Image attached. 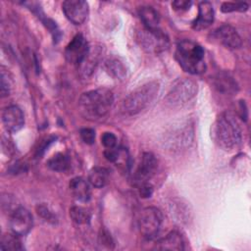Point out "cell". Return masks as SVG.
<instances>
[{
  "mask_svg": "<svg viewBox=\"0 0 251 251\" xmlns=\"http://www.w3.org/2000/svg\"><path fill=\"white\" fill-rule=\"evenodd\" d=\"M113 103V92L107 88H98L82 93L78 100V107L83 117L93 121L105 117Z\"/></svg>",
  "mask_w": 251,
  "mask_h": 251,
  "instance_id": "1",
  "label": "cell"
},
{
  "mask_svg": "<svg viewBox=\"0 0 251 251\" xmlns=\"http://www.w3.org/2000/svg\"><path fill=\"white\" fill-rule=\"evenodd\" d=\"M216 142L225 150H232L241 142V129L236 119L228 112L222 113L214 125Z\"/></svg>",
  "mask_w": 251,
  "mask_h": 251,
  "instance_id": "2",
  "label": "cell"
},
{
  "mask_svg": "<svg viewBox=\"0 0 251 251\" xmlns=\"http://www.w3.org/2000/svg\"><path fill=\"white\" fill-rule=\"evenodd\" d=\"M159 90L157 81L147 82L126 96L121 105L120 112L126 116H133L146 109L155 99Z\"/></svg>",
  "mask_w": 251,
  "mask_h": 251,
  "instance_id": "3",
  "label": "cell"
},
{
  "mask_svg": "<svg viewBox=\"0 0 251 251\" xmlns=\"http://www.w3.org/2000/svg\"><path fill=\"white\" fill-rule=\"evenodd\" d=\"M176 59L179 66L187 73L198 75L206 70L204 49L191 40H181L176 45Z\"/></svg>",
  "mask_w": 251,
  "mask_h": 251,
  "instance_id": "4",
  "label": "cell"
},
{
  "mask_svg": "<svg viewBox=\"0 0 251 251\" xmlns=\"http://www.w3.org/2000/svg\"><path fill=\"white\" fill-rule=\"evenodd\" d=\"M137 223L140 233L145 238L152 239L161 229L163 215L156 207H146L141 210Z\"/></svg>",
  "mask_w": 251,
  "mask_h": 251,
  "instance_id": "5",
  "label": "cell"
},
{
  "mask_svg": "<svg viewBox=\"0 0 251 251\" xmlns=\"http://www.w3.org/2000/svg\"><path fill=\"white\" fill-rule=\"evenodd\" d=\"M198 85L190 78H179L171 87L166 101L173 105H181L190 101L197 93Z\"/></svg>",
  "mask_w": 251,
  "mask_h": 251,
  "instance_id": "6",
  "label": "cell"
},
{
  "mask_svg": "<svg viewBox=\"0 0 251 251\" xmlns=\"http://www.w3.org/2000/svg\"><path fill=\"white\" fill-rule=\"evenodd\" d=\"M137 41L141 48L148 53H160L169 46L168 37L159 28H142L137 32Z\"/></svg>",
  "mask_w": 251,
  "mask_h": 251,
  "instance_id": "7",
  "label": "cell"
},
{
  "mask_svg": "<svg viewBox=\"0 0 251 251\" xmlns=\"http://www.w3.org/2000/svg\"><path fill=\"white\" fill-rule=\"evenodd\" d=\"M157 168L158 162L156 157L150 152L143 153L133 175V183L137 187L143 184H151L150 180L155 176Z\"/></svg>",
  "mask_w": 251,
  "mask_h": 251,
  "instance_id": "8",
  "label": "cell"
},
{
  "mask_svg": "<svg viewBox=\"0 0 251 251\" xmlns=\"http://www.w3.org/2000/svg\"><path fill=\"white\" fill-rule=\"evenodd\" d=\"M89 49L90 46L85 37L82 34H76L66 47V59L69 63L78 67L87 56Z\"/></svg>",
  "mask_w": 251,
  "mask_h": 251,
  "instance_id": "9",
  "label": "cell"
},
{
  "mask_svg": "<svg viewBox=\"0 0 251 251\" xmlns=\"http://www.w3.org/2000/svg\"><path fill=\"white\" fill-rule=\"evenodd\" d=\"M66 18L75 25H81L88 16V4L82 0H67L62 4Z\"/></svg>",
  "mask_w": 251,
  "mask_h": 251,
  "instance_id": "10",
  "label": "cell"
},
{
  "mask_svg": "<svg viewBox=\"0 0 251 251\" xmlns=\"http://www.w3.org/2000/svg\"><path fill=\"white\" fill-rule=\"evenodd\" d=\"M10 216V226L13 232L22 236L30 231L33 221L31 214L26 209L19 207Z\"/></svg>",
  "mask_w": 251,
  "mask_h": 251,
  "instance_id": "11",
  "label": "cell"
},
{
  "mask_svg": "<svg viewBox=\"0 0 251 251\" xmlns=\"http://www.w3.org/2000/svg\"><path fill=\"white\" fill-rule=\"evenodd\" d=\"M2 123L7 131H19L25 125V117L22 110L17 106L6 107L2 111Z\"/></svg>",
  "mask_w": 251,
  "mask_h": 251,
  "instance_id": "12",
  "label": "cell"
},
{
  "mask_svg": "<svg viewBox=\"0 0 251 251\" xmlns=\"http://www.w3.org/2000/svg\"><path fill=\"white\" fill-rule=\"evenodd\" d=\"M215 39L226 47L236 49L242 44L241 37L234 27L228 25H223L218 27L213 33Z\"/></svg>",
  "mask_w": 251,
  "mask_h": 251,
  "instance_id": "13",
  "label": "cell"
},
{
  "mask_svg": "<svg viewBox=\"0 0 251 251\" xmlns=\"http://www.w3.org/2000/svg\"><path fill=\"white\" fill-rule=\"evenodd\" d=\"M214 21V9L210 2L203 1L198 6V17L193 23V28L201 30L207 28Z\"/></svg>",
  "mask_w": 251,
  "mask_h": 251,
  "instance_id": "14",
  "label": "cell"
},
{
  "mask_svg": "<svg viewBox=\"0 0 251 251\" xmlns=\"http://www.w3.org/2000/svg\"><path fill=\"white\" fill-rule=\"evenodd\" d=\"M70 190L75 199L80 202H87L91 197L89 183L82 177H75L70 181Z\"/></svg>",
  "mask_w": 251,
  "mask_h": 251,
  "instance_id": "15",
  "label": "cell"
},
{
  "mask_svg": "<svg viewBox=\"0 0 251 251\" xmlns=\"http://www.w3.org/2000/svg\"><path fill=\"white\" fill-rule=\"evenodd\" d=\"M156 248L162 250H183L184 240L179 232L173 230L157 242Z\"/></svg>",
  "mask_w": 251,
  "mask_h": 251,
  "instance_id": "16",
  "label": "cell"
},
{
  "mask_svg": "<svg viewBox=\"0 0 251 251\" xmlns=\"http://www.w3.org/2000/svg\"><path fill=\"white\" fill-rule=\"evenodd\" d=\"M101 55L102 52L100 47H90L87 56L85 57L83 62L77 67L81 75H83L84 76L90 75L95 70Z\"/></svg>",
  "mask_w": 251,
  "mask_h": 251,
  "instance_id": "17",
  "label": "cell"
},
{
  "mask_svg": "<svg viewBox=\"0 0 251 251\" xmlns=\"http://www.w3.org/2000/svg\"><path fill=\"white\" fill-rule=\"evenodd\" d=\"M214 85L218 91L225 94H233L237 91L236 81L226 73H219L215 76Z\"/></svg>",
  "mask_w": 251,
  "mask_h": 251,
  "instance_id": "18",
  "label": "cell"
},
{
  "mask_svg": "<svg viewBox=\"0 0 251 251\" xmlns=\"http://www.w3.org/2000/svg\"><path fill=\"white\" fill-rule=\"evenodd\" d=\"M138 15L144 24V27L149 29H158L160 17L157 11L150 6H143L139 9Z\"/></svg>",
  "mask_w": 251,
  "mask_h": 251,
  "instance_id": "19",
  "label": "cell"
},
{
  "mask_svg": "<svg viewBox=\"0 0 251 251\" xmlns=\"http://www.w3.org/2000/svg\"><path fill=\"white\" fill-rule=\"evenodd\" d=\"M105 68L108 74L116 79H124L126 76V64L120 59L116 57L109 58L105 62Z\"/></svg>",
  "mask_w": 251,
  "mask_h": 251,
  "instance_id": "20",
  "label": "cell"
},
{
  "mask_svg": "<svg viewBox=\"0 0 251 251\" xmlns=\"http://www.w3.org/2000/svg\"><path fill=\"white\" fill-rule=\"evenodd\" d=\"M109 180V172L103 167H94L88 175V181L91 185L97 188L104 187Z\"/></svg>",
  "mask_w": 251,
  "mask_h": 251,
  "instance_id": "21",
  "label": "cell"
},
{
  "mask_svg": "<svg viewBox=\"0 0 251 251\" xmlns=\"http://www.w3.org/2000/svg\"><path fill=\"white\" fill-rule=\"evenodd\" d=\"M47 166L55 172H66L71 166V161L68 155L57 153L48 160Z\"/></svg>",
  "mask_w": 251,
  "mask_h": 251,
  "instance_id": "22",
  "label": "cell"
},
{
  "mask_svg": "<svg viewBox=\"0 0 251 251\" xmlns=\"http://www.w3.org/2000/svg\"><path fill=\"white\" fill-rule=\"evenodd\" d=\"M19 236L20 235L15 232L3 234L1 237L0 248L2 250H22L23 247Z\"/></svg>",
  "mask_w": 251,
  "mask_h": 251,
  "instance_id": "23",
  "label": "cell"
},
{
  "mask_svg": "<svg viewBox=\"0 0 251 251\" xmlns=\"http://www.w3.org/2000/svg\"><path fill=\"white\" fill-rule=\"evenodd\" d=\"M70 217L78 225L88 224L90 221V212L81 206H73L70 209Z\"/></svg>",
  "mask_w": 251,
  "mask_h": 251,
  "instance_id": "24",
  "label": "cell"
},
{
  "mask_svg": "<svg viewBox=\"0 0 251 251\" xmlns=\"http://www.w3.org/2000/svg\"><path fill=\"white\" fill-rule=\"evenodd\" d=\"M248 9V4L245 2H225L223 3L221 10L224 13L230 12H245Z\"/></svg>",
  "mask_w": 251,
  "mask_h": 251,
  "instance_id": "25",
  "label": "cell"
},
{
  "mask_svg": "<svg viewBox=\"0 0 251 251\" xmlns=\"http://www.w3.org/2000/svg\"><path fill=\"white\" fill-rule=\"evenodd\" d=\"M2 207L5 211H8L9 214L11 215L20 206L16 203V199L14 197L7 195V196L2 197Z\"/></svg>",
  "mask_w": 251,
  "mask_h": 251,
  "instance_id": "26",
  "label": "cell"
},
{
  "mask_svg": "<svg viewBox=\"0 0 251 251\" xmlns=\"http://www.w3.org/2000/svg\"><path fill=\"white\" fill-rule=\"evenodd\" d=\"M101 143L106 149L114 148L117 144V137L112 132H104L101 136Z\"/></svg>",
  "mask_w": 251,
  "mask_h": 251,
  "instance_id": "27",
  "label": "cell"
},
{
  "mask_svg": "<svg viewBox=\"0 0 251 251\" xmlns=\"http://www.w3.org/2000/svg\"><path fill=\"white\" fill-rule=\"evenodd\" d=\"M79 135L85 144H93L95 141V131L92 128L85 127L80 129Z\"/></svg>",
  "mask_w": 251,
  "mask_h": 251,
  "instance_id": "28",
  "label": "cell"
},
{
  "mask_svg": "<svg viewBox=\"0 0 251 251\" xmlns=\"http://www.w3.org/2000/svg\"><path fill=\"white\" fill-rule=\"evenodd\" d=\"M191 1H185V0H176L172 3V7L176 11H186L191 6Z\"/></svg>",
  "mask_w": 251,
  "mask_h": 251,
  "instance_id": "29",
  "label": "cell"
},
{
  "mask_svg": "<svg viewBox=\"0 0 251 251\" xmlns=\"http://www.w3.org/2000/svg\"><path fill=\"white\" fill-rule=\"evenodd\" d=\"M6 75L4 74V72L1 73V96L5 97L7 95H9L10 92V86H9V82L8 79H6Z\"/></svg>",
  "mask_w": 251,
  "mask_h": 251,
  "instance_id": "30",
  "label": "cell"
},
{
  "mask_svg": "<svg viewBox=\"0 0 251 251\" xmlns=\"http://www.w3.org/2000/svg\"><path fill=\"white\" fill-rule=\"evenodd\" d=\"M37 211H38V214L41 215L46 221H52V222H54V220H55L54 215H53L51 212H49L48 209H47L45 206H38Z\"/></svg>",
  "mask_w": 251,
  "mask_h": 251,
  "instance_id": "31",
  "label": "cell"
}]
</instances>
